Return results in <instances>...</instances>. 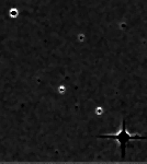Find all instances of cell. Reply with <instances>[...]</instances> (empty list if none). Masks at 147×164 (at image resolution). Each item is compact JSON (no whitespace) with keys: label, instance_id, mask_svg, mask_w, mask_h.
I'll list each match as a JSON object with an SVG mask.
<instances>
[{"label":"cell","instance_id":"1","mask_svg":"<svg viewBox=\"0 0 147 164\" xmlns=\"http://www.w3.org/2000/svg\"><path fill=\"white\" fill-rule=\"evenodd\" d=\"M101 137H108V138H115L120 140V142H121V147H122V152H123V156H124V152H125V144L126 142L129 141V140H134V139H141L143 138V137H141L138 135H133V134H129L127 131H126V128H125V122H123V125H122V128H121V131L119 132V134H114V135H105V136H101Z\"/></svg>","mask_w":147,"mask_h":164}]
</instances>
